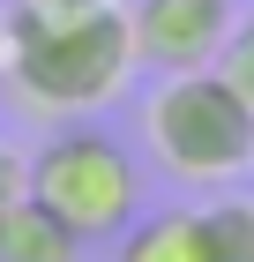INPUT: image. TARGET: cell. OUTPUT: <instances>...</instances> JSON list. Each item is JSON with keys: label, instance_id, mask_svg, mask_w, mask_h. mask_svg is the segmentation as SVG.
<instances>
[{"label": "cell", "instance_id": "9", "mask_svg": "<svg viewBox=\"0 0 254 262\" xmlns=\"http://www.w3.org/2000/svg\"><path fill=\"white\" fill-rule=\"evenodd\" d=\"M15 202H22V180H15V165L0 158V225H8V210H15Z\"/></svg>", "mask_w": 254, "mask_h": 262}, {"label": "cell", "instance_id": "7", "mask_svg": "<svg viewBox=\"0 0 254 262\" xmlns=\"http://www.w3.org/2000/svg\"><path fill=\"white\" fill-rule=\"evenodd\" d=\"M202 262H254V202L202 210Z\"/></svg>", "mask_w": 254, "mask_h": 262}, {"label": "cell", "instance_id": "4", "mask_svg": "<svg viewBox=\"0 0 254 262\" xmlns=\"http://www.w3.org/2000/svg\"><path fill=\"white\" fill-rule=\"evenodd\" d=\"M127 23H135V60H150L157 75L217 68L232 30H239L232 0H135Z\"/></svg>", "mask_w": 254, "mask_h": 262}, {"label": "cell", "instance_id": "1", "mask_svg": "<svg viewBox=\"0 0 254 262\" xmlns=\"http://www.w3.org/2000/svg\"><path fill=\"white\" fill-rule=\"evenodd\" d=\"M135 68V23L120 0H15L8 15V82L30 113L105 105Z\"/></svg>", "mask_w": 254, "mask_h": 262}, {"label": "cell", "instance_id": "6", "mask_svg": "<svg viewBox=\"0 0 254 262\" xmlns=\"http://www.w3.org/2000/svg\"><path fill=\"white\" fill-rule=\"evenodd\" d=\"M75 247L82 240L67 225H53L30 195H22L15 210H8V225H0V262H75Z\"/></svg>", "mask_w": 254, "mask_h": 262}, {"label": "cell", "instance_id": "2", "mask_svg": "<svg viewBox=\"0 0 254 262\" xmlns=\"http://www.w3.org/2000/svg\"><path fill=\"white\" fill-rule=\"evenodd\" d=\"M150 150L157 165L187 187H217L254 165V105L239 98V82L224 68H195V75H165L150 90Z\"/></svg>", "mask_w": 254, "mask_h": 262}, {"label": "cell", "instance_id": "5", "mask_svg": "<svg viewBox=\"0 0 254 262\" xmlns=\"http://www.w3.org/2000/svg\"><path fill=\"white\" fill-rule=\"evenodd\" d=\"M112 262H202V210H157L127 225Z\"/></svg>", "mask_w": 254, "mask_h": 262}, {"label": "cell", "instance_id": "3", "mask_svg": "<svg viewBox=\"0 0 254 262\" xmlns=\"http://www.w3.org/2000/svg\"><path fill=\"white\" fill-rule=\"evenodd\" d=\"M22 195L38 202L53 225H67L75 240H120L135 225L142 180H135V158L105 127H60L38 158H30Z\"/></svg>", "mask_w": 254, "mask_h": 262}, {"label": "cell", "instance_id": "8", "mask_svg": "<svg viewBox=\"0 0 254 262\" xmlns=\"http://www.w3.org/2000/svg\"><path fill=\"white\" fill-rule=\"evenodd\" d=\"M217 68H224V75L239 82V98L254 105V15H247V23L232 30V45H224V60H217Z\"/></svg>", "mask_w": 254, "mask_h": 262}]
</instances>
